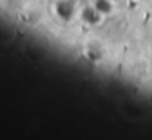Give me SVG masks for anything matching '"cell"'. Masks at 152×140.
<instances>
[{
  "mask_svg": "<svg viewBox=\"0 0 152 140\" xmlns=\"http://www.w3.org/2000/svg\"><path fill=\"white\" fill-rule=\"evenodd\" d=\"M53 12L62 22H69L77 13L75 0H56Z\"/></svg>",
  "mask_w": 152,
  "mask_h": 140,
  "instance_id": "cell-1",
  "label": "cell"
},
{
  "mask_svg": "<svg viewBox=\"0 0 152 140\" xmlns=\"http://www.w3.org/2000/svg\"><path fill=\"white\" fill-rule=\"evenodd\" d=\"M80 16H81V21H83L86 25H89V27H96V25H99L102 22V19H103V15L96 9L95 4L83 7Z\"/></svg>",
  "mask_w": 152,
  "mask_h": 140,
  "instance_id": "cell-2",
  "label": "cell"
},
{
  "mask_svg": "<svg viewBox=\"0 0 152 140\" xmlns=\"http://www.w3.org/2000/svg\"><path fill=\"white\" fill-rule=\"evenodd\" d=\"M114 3H115V1H112V0H95L93 4L96 6V9L101 12L103 16H106V15H109V13L112 12Z\"/></svg>",
  "mask_w": 152,
  "mask_h": 140,
  "instance_id": "cell-3",
  "label": "cell"
},
{
  "mask_svg": "<svg viewBox=\"0 0 152 140\" xmlns=\"http://www.w3.org/2000/svg\"><path fill=\"white\" fill-rule=\"evenodd\" d=\"M112 1H118V0H112Z\"/></svg>",
  "mask_w": 152,
  "mask_h": 140,
  "instance_id": "cell-4",
  "label": "cell"
}]
</instances>
